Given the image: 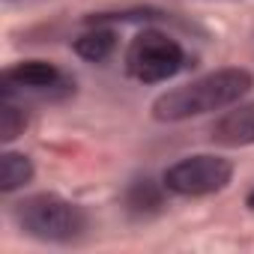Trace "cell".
I'll use <instances>...</instances> for the list:
<instances>
[{"mask_svg":"<svg viewBox=\"0 0 254 254\" xmlns=\"http://www.w3.org/2000/svg\"><path fill=\"white\" fill-rule=\"evenodd\" d=\"M18 227L39 242H72L87 230V215L78 203L42 191L15 203Z\"/></svg>","mask_w":254,"mask_h":254,"instance_id":"2","label":"cell"},{"mask_svg":"<svg viewBox=\"0 0 254 254\" xmlns=\"http://www.w3.org/2000/svg\"><path fill=\"white\" fill-rule=\"evenodd\" d=\"M27 126V117H24V108L18 105L15 96H3L0 99V141L9 144L15 141Z\"/></svg>","mask_w":254,"mask_h":254,"instance_id":"9","label":"cell"},{"mask_svg":"<svg viewBox=\"0 0 254 254\" xmlns=\"http://www.w3.org/2000/svg\"><path fill=\"white\" fill-rule=\"evenodd\" d=\"M72 48H75L78 57H84V60H90V63H102V60H108V57L114 54V48H117V33L108 30V27H96V30L81 33Z\"/></svg>","mask_w":254,"mask_h":254,"instance_id":"8","label":"cell"},{"mask_svg":"<svg viewBox=\"0 0 254 254\" xmlns=\"http://www.w3.org/2000/svg\"><path fill=\"white\" fill-rule=\"evenodd\" d=\"M212 141L221 147H251L254 144V102L227 111L212 126Z\"/></svg>","mask_w":254,"mask_h":254,"instance_id":"6","label":"cell"},{"mask_svg":"<svg viewBox=\"0 0 254 254\" xmlns=\"http://www.w3.org/2000/svg\"><path fill=\"white\" fill-rule=\"evenodd\" d=\"M30 180H33V162L24 153L6 150L0 156V191L3 194H9L15 189H24Z\"/></svg>","mask_w":254,"mask_h":254,"instance_id":"7","label":"cell"},{"mask_svg":"<svg viewBox=\"0 0 254 254\" xmlns=\"http://www.w3.org/2000/svg\"><path fill=\"white\" fill-rule=\"evenodd\" d=\"M230 180H233V162L221 159V156H212V153L186 156L162 174V186L171 194H180V197L215 194V191L227 189Z\"/></svg>","mask_w":254,"mask_h":254,"instance_id":"4","label":"cell"},{"mask_svg":"<svg viewBox=\"0 0 254 254\" xmlns=\"http://www.w3.org/2000/svg\"><path fill=\"white\" fill-rule=\"evenodd\" d=\"M245 203H248V209H254V189L248 191V197H245Z\"/></svg>","mask_w":254,"mask_h":254,"instance_id":"10","label":"cell"},{"mask_svg":"<svg viewBox=\"0 0 254 254\" xmlns=\"http://www.w3.org/2000/svg\"><path fill=\"white\" fill-rule=\"evenodd\" d=\"M69 90H72V81L66 78V72L48 60H24L0 75V93L6 96H24V93L66 96Z\"/></svg>","mask_w":254,"mask_h":254,"instance_id":"5","label":"cell"},{"mask_svg":"<svg viewBox=\"0 0 254 254\" xmlns=\"http://www.w3.org/2000/svg\"><path fill=\"white\" fill-rule=\"evenodd\" d=\"M251 84H254V78L248 69H239V66L215 69L209 75H200V78L183 84V87L165 90L153 102V117L159 123H186L191 117L224 111V108H233L251 90Z\"/></svg>","mask_w":254,"mask_h":254,"instance_id":"1","label":"cell"},{"mask_svg":"<svg viewBox=\"0 0 254 254\" xmlns=\"http://www.w3.org/2000/svg\"><path fill=\"white\" fill-rule=\"evenodd\" d=\"M186 51L183 45L162 33V30H144L132 39L129 51H126V72L141 84H162L171 81L186 69Z\"/></svg>","mask_w":254,"mask_h":254,"instance_id":"3","label":"cell"}]
</instances>
